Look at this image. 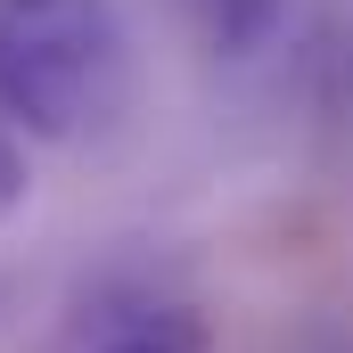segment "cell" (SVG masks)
<instances>
[{
	"label": "cell",
	"mask_w": 353,
	"mask_h": 353,
	"mask_svg": "<svg viewBox=\"0 0 353 353\" xmlns=\"http://www.w3.org/2000/svg\"><path fill=\"white\" fill-rule=\"evenodd\" d=\"M140 83L123 0H0V123L17 140H90Z\"/></svg>",
	"instance_id": "1"
},
{
	"label": "cell",
	"mask_w": 353,
	"mask_h": 353,
	"mask_svg": "<svg viewBox=\"0 0 353 353\" xmlns=\"http://www.w3.org/2000/svg\"><path fill=\"white\" fill-rule=\"evenodd\" d=\"M58 353H214V321L189 304V296H99L74 312L66 345Z\"/></svg>",
	"instance_id": "2"
},
{
	"label": "cell",
	"mask_w": 353,
	"mask_h": 353,
	"mask_svg": "<svg viewBox=\"0 0 353 353\" xmlns=\"http://www.w3.org/2000/svg\"><path fill=\"white\" fill-rule=\"evenodd\" d=\"M165 8L197 33V50H214V58H255L279 33V17H288V0H165Z\"/></svg>",
	"instance_id": "3"
},
{
	"label": "cell",
	"mask_w": 353,
	"mask_h": 353,
	"mask_svg": "<svg viewBox=\"0 0 353 353\" xmlns=\"http://www.w3.org/2000/svg\"><path fill=\"white\" fill-rule=\"evenodd\" d=\"M25 189H33V173H25V140L0 123V214H17V205H25Z\"/></svg>",
	"instance_id": "4"
}]
</instances>
